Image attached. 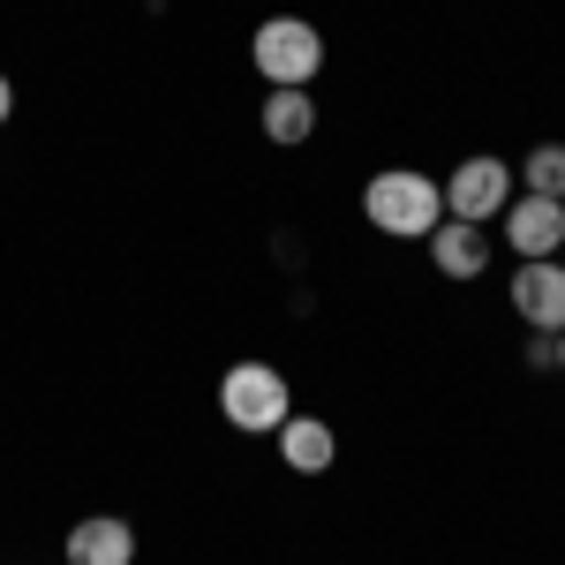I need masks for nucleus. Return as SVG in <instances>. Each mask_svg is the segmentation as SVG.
I'll list each match as a JSON object with an SVG mask.
<instances>
[{"instance_id":"f257e3e1","label":"nucleus","mask_w":565,"mask_h":565,"mask_svg":"<svg viewBox=\"0 0 565 565\" xmlns=\"http://www.w3.org/2000/svg\"><path fill=\"white\" fill-rule=\"evenodd\" d=\"M362 212L392 242H430L437 218H445V189L430 174H415V167H385V174H370V189H362Z\"/></svg>"},{"instance_id":"1a4fd4ad","label":"nucleus","mask_w":565,"mask_h":565,"mask_svg":"<svg viewBox=\"0 0 565 565\" xmlns=\"http://www.w3.org/2000/svg\"><path fill=\"white\" fill-rule=\"evenodd\" d=\"M271 437H279V460H287L295 476H324V468H332V452H340L332 423H317V415H287Z\"/></svg>"},{"instance_id":"f8f14e48","label":"nucleus","mask_w":565,"mask_h":565,"mask_svg":"<svg viewBox=\"0 0 565 565\" xmlns=\"http://www.w3.org/2000/svg\"><path fill=\"white\" fill-rule=\"evenodd\" d=\"M8 114H15V84L0 76V121H8Z\"/></svg>"},{"instance_id":"6e6552de","label":"nucleus","mask_w":565,"mask_h":565,"mask_svg":"<svg viewBox=\"0 0 565 565\" xmlns=\"http://www.w3.org/2000/svg\"><path fill=\"white\" fill-rule=\"evenodd\" d=\"M68 565H136V527L114 513H90L68 527Z\"/></svg>"},{"instance_id":"7ed1b4c3","label":"nucleus","mask_w":565,"mask_h":565,"mask_svg":"<svg viewBox=\"0 0 565 565\" xmlns=\"http://www.w3.org/2000/svg\"><path fill=\"white\" fill-rule=\"evenodd\" d=\"M218 415L234 423V430H279L287 415H295V399H287V377L271 370V362H234L226 377H218Z\"/></svg>"},{"instance_id":"9b49d317","label":"nucleus","mask_w":565,"mask_h":565,"mask_svg":"<svg viewBox=\"0 0 565 565\" xmlns=\"http://www.w3.org/2000/svg\"><path fill=\"white\" fill-rule=\"evenodd\" d=\"M521 196H558L565 204V143H535L521 159Z\"/></svg>"},{"instance_id":"9d476101","label":"nucleus","mask_w":565,"mask_h":565,"mask_svg":"<svg viewBox=\"0 0 565 565\" xmlns=\"http://www.w3.org/2000/svg\"><path fill=\"white\" fill-rule=\"evenodd\" d=\"M264 136L271 143H309L317 136V98L309 90H271L264 98Z\"/></svg>"},{"instance_id":"20e7f679","label":"nucleus","mask_w":565,"mask_h":565,"mask_svg":"<svg viewBox=\"0 0 565 565\" xmlns=\"http://www.w3.org/2000/svg\"><path fill=\"white\" fill-rule=\"evenodd\" d=\"M505 204H513V167H505V159H490V151L460 159V167H452V181H445V218L490 226Z\"/></svg>"},{"instance_id":"f03ea898","label":"nucleus","mask_w":565,"mask_h":565,"mask_svg":"<svg viewBox=\"0 0 565 565\" xmlns=\"http://www.w3.org/2000/svg\"><path fill=\"white\" fill-rule=\"evenodd\" d=\"M249 61H257V76L271 90H309L317 68H324V31L302 23V15H271V23H257V39H249Z\"/></svg>"},{"instance_id":"39448f33","label":"nucleus","mask_w":565,"mask_h":565,"mask_svg":"<svg viewBox=\"0 0 565 565\" xmlns=\"http://www.w3.org/2000/svg\"><path fill=\"white\" fill-rule=\"evenodd\" d=\"M513 309H521L543 340H551V332H565V264L558 257H527L521 279H513Z\"/></svg>"},{"instance_id":"0eeeda50","label":"nucleus","mask_w":565,"mask_h":565,"mask_svg":"<svg viewBox=\"0 0 565 565\" xmlns=\"http://www.w3.org/2000/svg\"><path fill=\"white\" fill-rule=\"evenodd\" d=\"M430 264L445 271V279H482V271H490V234H482V226H468V218H437Z\"/></svg>"},{"instance_id":"423d86ee","label":"nucleus","mask_w":565,"mask_h":565,"mask_svg":"<svg viewBox=\"0 0 565 565\" xmlns=\"http://www.w3.org/2000/svg\"><path fill=\"white\" fill-rule=\"evenodd\" d=\"M505 242L527 257H558V242H565V204L558 196H513L505 204Z\"/></svg>"},{"instance_id":"ddd939ff","label":"nucleus","mask_w":565,"mask_h":565,"mask_svg":"<svg viewBox=\"0 0 565 565\" xmlns=\"http://www.w3.org/2000/svg\"><path fill=\"white\" fill-rule=\"evenodd\" d=\"M551 362H558V370H565V332H551Z\"/></svg>"}]
</instances>
